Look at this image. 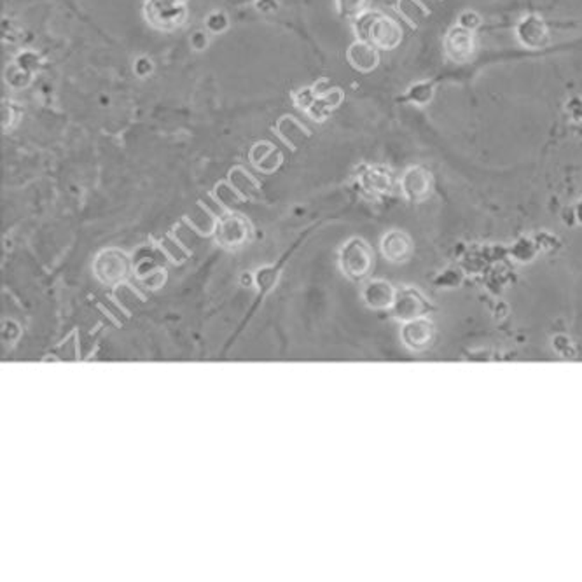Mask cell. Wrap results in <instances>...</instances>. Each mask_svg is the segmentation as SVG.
<instances>
[{
    "instance_id": "4fadbf2b",
    "label": "cell",
    "mask_w": 582,
    "mask_h": 582,
    "mask_svg": "<svg viewBox=\"0 0 582 582\" xmlns=\"http://www.w3.org/2000/svg\"><path fill=\"white\" fill-rule=\"evenodd\" d=\"M392 312L396 319L402 322H408L416 319L423 313V301L415 290H401L393 301Z\"/></svg>"
},
{
    "instance_id": "8fae6325",
    "label": "cell",
    "mask_w": 582,
    "mask_h": 582,
    "mask_svg": "<svg viewBox=\"0 0 582 582\" xmlns=\"http://www.w3.org/2000/svg\"><path fill=\"white\" fill-rule=\"evenodd\" d=\"M380 248L383 258L388 259L390 263H402L406 261V259H409V255H411L413 243L404 231L392 229V231L383 235Z\"/></svg>"
},
{
    "instance_id": "cb8c5ba5",
    "label": "cell",
    "mask_w": 582,
    "mask_h": 582,
    "mask_svg": "<svg viewBox=\"0 0 582 582\" xmlns=\"http://www.w3.org/2000/svg\"><path fill=\"white\" fill-rule=\"evenodd\" d=\"M189 42L194 51H205L208 48V33H206V30H194L191 33Z\"/></svg>"
},
{
    "instance_id": "9a60e30c",
    "label": "cell",
    "mask_w": 582,
    "mask_h": 582,
    "mask_svg": "<svg viewBox=\"0 0 582 582\" xmlns=\"http://www.w3.org/2000/svg\"><path fill=\"white\" fill-rule=\"evenodd\" d=\"M435 97V84L432 80H416L406 90L404 98L416 107L430 105Z\"/></svg>"
},
{
    "instance_id": "277c9868",
    "label": "cell",
    "mask_w": 582,
    "mask_h": 582,
    "mask_svg": "<svg viewBox=\"0 0 582 582\" xmlns=\"http://www.w3.org/2000/svg\"><path fill=\"white\" fill-rule=\"evenodd\" d=\"M144 16L159 32H175L187 23V0H145Z\"/></svg>"
},
{
    "instance_id": "8992f818",
    "label": "cell",
    "mask_w": 582,
    "mask_h": 582,
    "mask_svg": "<svg viewBox=\"0 0 582 582\" xmlns=\"http://www.w3.org/2000/svg\"><path fill=\"white\" fill-rule=\"evenodd\" d=\"M514 36L527 49H544L551 44V30L546 20L537 14H527L516 23Z\"/></svg>"
},
{
    "instance_id": "52a82bcc",
    "label": "cell",
    "mask_w": 582,
    "mask_h": 582,
    "mask_svg": "<svg viewBox=\"0 0 582 582\" xmlns=\"http://www.w3.org/2000/svg\"><path fill=\"white\" fill-rule=\"evenodd\" d=\"M444 55L455 63H467L476 55V36L472 30L455 25L444 36Z\"/></svg>"
},
{
    "instance_id": "ffe728a7",
    "label": "cell",
    "mask_w": 582,
    "mask_h": 582,
    "mask_svg": "<svg viewBox=\"0 0 582 582\" xmlns=\"http://www.w3.org/2000/svg\"><path fill=\"white\" fill-rule=\"evenodd\" d=\"M457 25H460L462 28L476 32V30L482 25V18L480 16V13H476V11L467 9V11H463V13H460V16H458V20H457Z\"/></svg>"
},
{
    "instance_id": "ba28073f",
    "label": "cell",
    "mask_w": 582,
    "mask_h": 582,
    "mask_svg": "<svg viewBox=\"0 0 582 582\" xmlns=\"http://www.w3.org/2000/svg\"><path fill=\"white\" fill-rule=\"evenodd\" d=\"M401 193L406 200L409 201H423L430 196L432 187H434V179L432 174L425 166L415 164V166L406 168L404 174L401 175Z\"/></svg>"
},
{
    "instance_id": "7c38bea8",
    "label": "cell",
    "mask_w": 582,
    "mask_h": 582,
    "mask_svg": "<svg viewBox=\"0 0 582 582\" xmlns=\"http://www.w3.org/2000/svg\"><path fill=\"white\" fill-rule=\"evenodd\" d=\"M402 343L409 348V350L420 351L427 346L428 342L432 339V325L430 322L423 319H413L404 322L401 329Z\"/></svg>"
},
{
    "instance_id": "44dd1931",
    "label": "cell",
    "mask_w": 582,
    "mask_h": 582,
    "mask_svg": "<svg viewBox=\"0 0 582 582\" xmlns=\"http://www.w3.org/2000/svg\"><path fill=\"white\" fill-rule=\"evenodd\" d=\"M18 120H20V114H18L16 105L4 100L2 102V128L11 129L14 125H16Z\"/></svg>"
},
{
    "instance_id": "3957f363",
    "label": "cell",
    "mask_w": 582,
    "mask_h": 582,
    "mask_svg": "<svg viewBox=\"0 0 582 582\" xmlns=\"http://www.w3.org/2000/svg\"><path fill=\"white\" fill-rule=\"evenodd\" d=\"M373 248L369 247L364 238L354 236L348 238L339 248L338 254V264L339 270L348 280L351 282H362L373 271Z\"/></svg>"
},
{
    "instance_id": "603a6c76",
    "label": "cell",
    "mask_w": 582,
    "mask_h": 582,
    "mask_svg": "<svg viewBox=\"0 0 582 582\" xmlns=\"http://www.w3.org/2000/svg\"><path fill=\"white\" fill-rule=\"evenodd\" d=\"M133 72L142 79L149 78L154 72V63L147 56H139V58L133 61Z\"/></svg>"
},
{
    "instance_id": "6da1fadb",
    "label": "cell",
    "mask_w": 582,
    "mask_h": 582,
    "mask_svg": "<svg viewBox=\"0 0 582 582\" xmlns=\"http://www.w3.org/2000/svg\"><path fill=\"white\" fill-rule=\"evenodd\" d=\"M354 32L357 39L369 42L381 51H392L399 48L404 37L399 21L371 9L354 20Z\"/></svg>"
},
{
    "instance_id": "d4e9b609",
    "label": "cell",
    "mask_w": 582,
    "mask_h": 582,
    "mask_svg": "<svg viewBox=\"0 0 582 582\" xmlns=\"http://www.w3.org/2000/svg\"><path fill=\"white\" fill-rule=\"evenodd\" d=\"M255 9L263 14H273L278 11L277 0H255Z\"/></svg>"
},
{
    "instance_id": "5b68a950",
    "label": "cell",
    "mask_w": 582,
    "mask_h": 582,
    "mask_svg": "<svg viewBox=\"0 0 582 582\" xmlns=\"http://www.w3.org/2000/svg\"><path fill=\"white\" fill-rule=\"evenodd\" d=\"M254 236L252 222L240 212H226L213 226V240L226 250H238L248 245Z\"/></svg>"
},
{
    "instance_id": "7a4b0ae2",
    "label": "cell",
    "mask_w": 582,
    "mask_h": 582,
    "mask_svg": "<svg viewBox=\"0 0 582 582\" xmlns=\"http://www.w3.org/2000/svg\"><path fill=\"white\" fill-rule=\"evenodd\" d=\"M93 277L105 287H120L132 277V255L117 247L102 248L91 264Z\"/></svg>"
},
{
    "instance_id": "484cf974",
    "label": "cell",
    "mask_w": 582,
    "mask_h": 582,
    "mask_svg": "<svg viewBox=\"0 0 582 582\" xmlns=\"http://www.w3.org/2000/svg\"><path fill=\"white\" fill-rule=\"evenodd\" d=\"M418 2L422 4V6L428 11V13H434V11H438L439 7L443 6L444 0H418Z\"/></svg>"
},
{
    "instance_id": "2e32d148",
    "label": "cell",
    "mask_w": 582,
    "mask_h": 582,
    "mask_svg": "<svg viewBox=\"0 0 582 582\" xmlns=\"http://www.w3.org/2000/svg\"><path fill=\"white\" fill-rule=\"evenodd\" d=\"M397 11L411 26L423 25L430 14L418 0H397Z\"/></svg>"
},
{
    "instance_id": "7402d4cb",
    "label": "cell",
    "mask_w": 582,
    "mask_h": 582,
    "mask_svg": "<svg viewBox=\"0 0 582 582\" xmlns=\"http://www.w3.org/2000/svg\"><path fill=\"white\" fill-rule=\"evenodd\" d=\"M16 63L20 65L21 68H25L26 72H30V74H36V70L39 68L41 60H39V56L36 55V53L25 51V53H21L20 56H18Z\"/></svg>"
},
{
    "instance_id": "ac0fdd59",
    "label": "cell",
    "mask_w": 582,
    "mask_h": 582,
    "mask_svg": "<svg viewBox=\"0 0 582 582\" xmlns=\"http://www.w3.org/2000/svg\"><path fill=\"white\" fill-rule=\"evenodd\" d=\"M373 0H336V11L342 18L357 20L366 11H369Z\"/></svg>"
},
{
    "instance_id": "e0dca14e",
    "label": "cell",
    "mask_w": 582,
    "mask_h": 582,
    "mask_svg": "<svg viewBox=\"0 0 582 582\" xmlns=\"http://www.w3.org/2000/svg\"><path fill=\"white\" fill-rule=\"evenodd\" d=\"M362 182L367 189L378 191V193H386L392 187V177H390L388 170L383 168H369L364 171Z\"/></svg>"
},
{
    "instance_id": "5bb4252c",
    "label": "cell",
    "mask_w": 582,
    "mask_h": 582,
    "mask_svg": "<svg viewBox=\"0 0 582 582\" xmlns=\"http://www.w3.org/2000/svg\"><path fill=\"white\" fill-rule=\"evenodd\" d=\"M250 163L264 174H271L280 166L282 154L268 142H259L250 149Z\"/></svg>"
},
{
    "instance_id": "9c48e42d",
    "label": "cell",
    "mask_w": 582,
    "mask_h": 582,
    "mask_svg": "<svg viewBox=\"0 0 582 582\" xmlns=\"http://www.w3.org/2000/svg\"><path fill=\"white\" fill-rule=\"evenodd\" d=\"M346 60L351 67L362 74L376 70L380 65V49L366 41H354L346 49Z\"/></svg>"
},
{
    "instance_id": "30bf717a",
    "label": "cell",
    "mask_w": 582,
    "mask_h": 582,
    "mask_svg": "<svg viewBox=\"0 0 582 582\" xmlns=\"http://www.w3.org/2000/svg\"><path fill=\"white\" fill-rule=\"evenodd\" d=\"M396 289L385 280H369L362 289V301L371 309H392Z\"/></svg>"
},
{
    "instance_id": "d6986e66",
    "label": "cell",
    "mask_w": 582,
    "mask_h": 582,
    "mask_svg": "<svg viewBox=\"0 0 582 582\" xmlns=\"http://www.w3.org/2000/svg\"><path fill=\"white\" fill-rule=\"evenodd\" d=\"M229 28V18L224 11H212L205 20V30L206 32L219 36L224 33Z\"/></svg>"
}]
</instances>
